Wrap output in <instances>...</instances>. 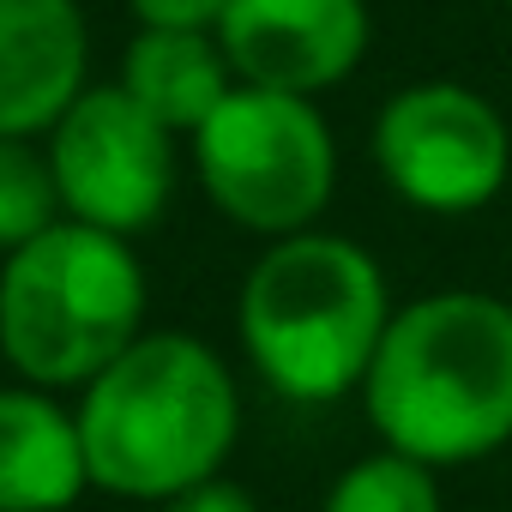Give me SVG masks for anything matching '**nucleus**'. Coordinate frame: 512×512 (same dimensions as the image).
Here are the masks:
<instances>
[{"label": "nucleus", "instance_id": "f257e3e1", "mask_svg": "<svg viewBox=\"0 0 512 512\" xmlns=\"http://www.w3.org/2000/svg\"><path fill=\"white\" fill-rule=\"evenodd\" d=\"M362 410L380 446L434 470L500 452L512 440V302L434 290L392 308L362 380Z\"/></svg>", "mask_w": 512, "mask_h": 512}, {"label": "nucleus", "instance_id": "f03ea898", "mask_svg": "<svg viewBox=\"0 0 512 512\" xmlns=\"http://www.w3.org/2000/svg\"><path fill=\"white\" fill-rule=\"evenodd\" d=\"M79 440L91 488L163 506L223 476L241 440V392L229 362L193 332H139L103 374L79 386Z\"/></svg>", "mask_w": 512, "mask_h": 512}, {"label": "nucleus", "instance_id": "7ed1b4c3", "mask_svg": "<svg viewBox=\"0 0 512 512\" xmlns=\"http://www.w3.org/2000/svg\"><path fill=\"white\" fill-rule=\"evenodd\" d=\"M386 326L392 296L380 260L332 229L278 235L235 296V332L253 374L290 404H338L344 392H362Z\"/></svg>", "mask_w": 512, "mask_h": 512}, {"label": "nucleus", "instance_id": "20e7f679", "mask_svg": "<svg viewBox=\"0 0 512 512\" xmlns=\"http://www.w3.org/2000/svg\"><path fill=\"white\" fill-rule=\"evenodd\" d=\"M145 266L127 235L79 217L0 253V356L31 386L79 392L145 332Z\"/></svg>", "mask_w": 512, "mask_h": 512}, {"label": "nucleus", "instance_id": "39448f33", "mask_svg": "<svg viewBox=\"0 0 512 512\" xmlns=\"http://www.w3.org/2000/svg\"><path fill=\"white\" fill-rule=\"evenodd\" d=\"M193 175L235 229L296 235L314 229L338 187V139L314 97L235 85L193 133Z\"/></svg>", "mask_w": 512, "mask_h": 512}, {"label": "nucleus", "instance_id": "423d86ee", "mask_svg": "<svg viewBox=\"0 0 512 512\" xmlns=\"http://www.w3.org/2000/svg\"><path fill=\"white\" fill-rule=\"evenodd\" d=\"M368 151L380 181L428 217H470L494 205L512 175L506 115L458 79H422L392 91L374 115Z\"/></svg>", "mask_w": 512, "mask_h": 512}, {"label": "nucleus", "instance_id": "0eeeda50", "mask_svg": "<svg viewBox=\"0 0 512 512\" xmlns=\"http://www.w3.org/2000/svg\"><path fill=\"white\" fill-rule=\"evenodd\" d=\"M49 169L61 187V211L109 229V235H139L163 217L175 193V139L145 103L127 97V85H85L61 121L43 133Z\"/></svg>", "mask_w": 512, "mask_h": 512}, {"label": "nucleus", "instance_id": "6e6552de", "mask_svg": "<svg viewBox=\"0 0 512 512\" xmlns=\"http://www.w3.org/2000/svg\"><path fill=\"white\" fill-rule=\"evenodd\" d=\"M368 0H229L217 43L241 85L320 97L368 55Z\"/></svg>", "mask_w": 512, "mask_h": 512}, {"label": "nucleus", "instance_id": "1a4fd4ad", "mask_svg": "<svg viewBox=\"0 0 512 512\" xmlns=\"http://www.w3.org/2000/svg\"><path fill=\"white\" fill-rule=\"evenodd\" d=\"M85 73L91 25L79 0H0V133H49Z\"/></svg>", "mask_w": 512, "mask_h": 512}, {"label": "nucleus", "instance_id": "9d476101", "mask_svg": "<svg viewBox=\"0 0 512 512\" xmlns=\"http://www.w3.org/2000/svg\"><path fill=\"white\" fill-rule=\"evenodd\" d=\"M85 494L79 416L49 386H0V512H73Z\"/></svg>", "mask_w": 512, "mask_h": 512}, {"label": "nucleus", "instance_id": "9b49d317", "mask_svg": "<svg viewBox=\"0 0 512 512\" xmlns=\"http://www.w3.org/2000/svg\"><path fill=\"white\" fill-rule=\"evenodd\" d=\"M121 85L133 103H145L169 133H199L205 115L241 85L217 31H151L139 25V37L121 55Z\"/></svg>", "mask_w": 512, "mask_h": 512}, {"label": "nucleus", "instance_id": "f8f14e48", "mask_svg": "<svg viewBox=\"0 0 512 512\" xmlns=\"http://www.w3.org/2000/svg\"><path fill=\"white\" fill-rule=\"evenodd\" d=\"M320 512H446V500H440L434 464H422L398 446H380L332 476Z\"/></svg>", "mask_w": 512, "mask_h": 512}, {"label": "nucleus", "instance_id": "ddd939ff", "mask_svg": "<svg viewBox=\"0 0 512 512\" xmlns=\"http://www.w3.org/2000/svg\"><path fill=\"white\" fill-rule=\"evenodd\" d=\"M61 187L49 169V151H37L19 133H0V253L25 247L49 223H61Z\"/></svg>", "mask_w": 512, "mask_h": 512}, {"label": "nucleus", "instance_id": "4468645a", "mask_svg": "<svg viewBox=\"0 0 512 512\" xmlns=\"http://www.w3.org/2000/svg\"><path fill=\"white\" fill-rule=\"evenodd\" d=\"M229 0H127V13L151 31H217Z\"/></svg>", "mask_w": 512, "mask_h": 512}, {"label": "nucleus", "instance_id": "2eb2a0df", "mask_svg": "<svg viewBox=\"0 0 512 512\" xmlns=\"http://www.w3.org/2000/svg\"><path fill=\"white\" fill-rule=\"evenodd\" d=\"M163 512H260V500L229 476H205V482L181 488L175 500H163Z\"/></svg>", "mask_w": 512, "mask_h": 512}, {"label": "nucleus", "instance_id": "dca6fc26", "mask_svg": "<svg viewBox=\"0 0 512 512\" xmlns=\"http://www.w3.org/2000/svg\"><path fill=\"white\" fill-rule=\"evenodd\" d=\"M506 7H512V0H506Z\"/></svg>", "mask_w": 512, "mask_h": 512}]
</instances>
